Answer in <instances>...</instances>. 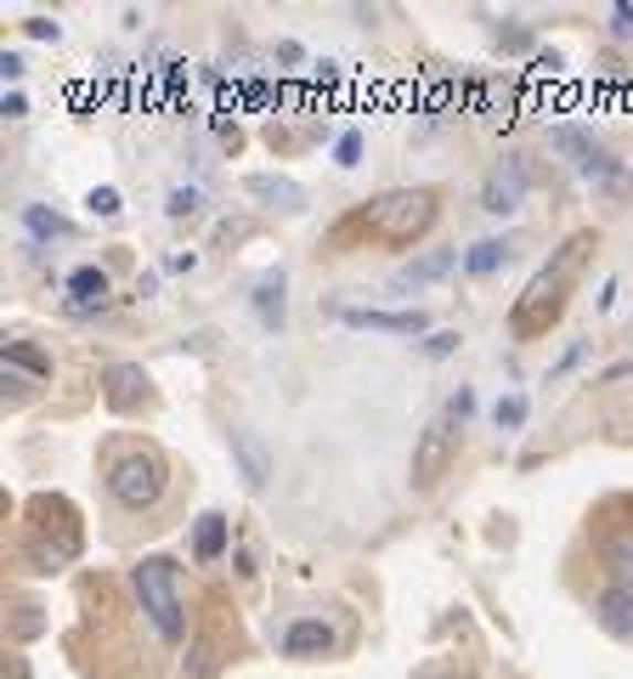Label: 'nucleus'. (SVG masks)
Wrapping results in <instances>:
<instances>
[{
    "mask_svg": "<svg viewBox=\"0 0 633 679\" xmlns=\"http://www.w3.org/2000/svg\"><path fill=\"white\" fill-rule=\"evenodd\" d=\"M328 651H334V628L323 617H295L283 628V657L312 662V657H328Z\"/></svg>",
    "mask_w": 633,
    "mask_h": 679,
    "instance_id": "obj_8",
    "label": "nucleus"
},
{
    "mask_svg": "<svg viewBox=\"0 0 633 679\" xmlns=\"http://www.w3.org/2000/svg\"><path fill=\"white\" fill-rule=\"evenodd\" d=\"M633 374V363H611L605 374H600V385H616V379H627Z\"/></svg>",
    "mask_w": 633,
    "mask_h": 679,
    "instance_id": "obj_33",
    "label": "nucleus"
},
{
    "mask_svg": "<svg viewBox=\"0 0 633 679\" xmlns=\"http://www.w3.org/2000/svg\"><path fill=\"white\" fill-rule=\"evenodd\" d=\"M283 272H266L261 283H255V317H261V328H283V317H288V301H283Z\"/></svg>",
    "mask_w": 633,
    "mask_h": 679,
    "instance_id": "obj_15",
    "label": "nucleus"
},
{
    "mask_svg": "<svg viewBox=\"0 0 633 679\" xmlns=\"http://www.w3.org/2000/svg\"><path fill=\"white\" fill-rule=\"evenodd\" d=\"M23 114H29V103H23L18 91H12V96H7V119H23Z\"/></svg>",
    "mask_w": 633,
    "mask_h": 679,
    "instance_id": "obj_34",
    "label": "nucleus"
},
{
    "mask_svg": "<svg viewBox=\"0 0 633 679\" xmlns=\"http://www.w3.org/2000/svg\"><path fill=\"white\" fill-rule=\"evenodd\" d=\"M250 192H255V199L283 205V210H300V205H306V192H300L295 181H283V176H250Z\"/></svg>",
    "mask_w": 633,
    "mask_h": 679,
    "instance_id": "obj_18",
    "label": "nucleus"
},
{
    "mask_svg": "<svg viewBox=\"0 0 633 679\" xmlns=\"http://www.w3.org/2000/svg\"><path fill=\"white\" fill-rule=\"evenodd\" d=\"M23 232H29V238H68L74 227H68L57 210H45V205H23Z\"/></svg>",
    "mask_w": 633,
    "mask_h": 679,
    "instance_id": "obj_20",
    "label": "nucleus"
},
{
    "mask_svg": "<svg viewBox=\"0 0 633 679\" xmlns=\"http://www.w3.org/2000/svg\"><path fill=\"white\" fill-rule=\"evenodd\" d=\"M582 357H589V340H571V346H566V357H560V363L549 368V379H560V374H571V368H577Z\"/></svg>",
    "mask_w": 633,
    "mask_h": 679,
    "instance_id": "obj_25",
    "label": "nucleus"
},
{
    "mask_svg": "<svg viewBox=\"0 0 633 679\" xmlns=\"http://www.w3.org/2000/svg\"><path fill=\"white\" fill-rule=\"evenodd\" d=\"M221 550H226V515H199V532H192V555L199 561H221Z\"/></svg>",
    "mask_w": 633,
    "mask_h": 679,
    "instance_id": "obj_17",
    "label": "nucleus"
},
{
    "mask_svg": "<svg viewBox=\"0 0 633 679\" xmlns=\"http://www.w3.org/2000/svg\"><path fill=\"white\" fill-rule=\"evenodd\" d=\"M334 159H339V165H357V159H362V136L346 130V136H339V148H334Z\"/></svg>",
    "mask_w": 633,
    "mask_h": 679,
    "instance_id": "obj_27",
    "label": "nucleus"
},
{
    "mask_svg": "<svg viewBox=\"0 0 633 679\" xmlns=\"http://www.w3.org/2000/svg\"><path fill=\"white\" fill-rule=\"evenodd\" d=\"M549 142H555L560 154H571V165H577L582 176H589V181H611V187H622V165L600 148V142H594L589 130H577V125H555V130H549Z\"/></svg>",
    "mask_w": 633,
    "mask_h": 679,
    "instance_id": "obj_5",
    "label": "nucleus"
},
{
    "mask_svg": "<svg viewBox=\"0 0 633 679\" xmlns=\"http://www.w3.org/2000/svg\"><path fill=\"white\" fill-rule=\"evenodd\" d=\"M589 244H594V238H589V232H577L571 244L560 250V261H555V267H544L538 278L526 283V295H520V301H515V312H509L515 334H544V328L560 317V306H566V283H571V272L582 267Z\"/></svg>",
    "mask_w": 633,
    "mask_h": 679,
    "instance_id": "obj_1",
    "label": "nucleus"
},
{
    "mask_svg": "<svg viewBox=\"0 0 633 679\" xmlns=\"http://www.w3.org/2000/svg\"><path fill=\"white\" fill-rule=\"evenodd\" d=\"M63 289H68V306L74 312H103L108 306V272L103 267H74Z\"/></svg>",
    "mask_w": 633,
    "mask_h": 679,
    "instance_id": "obj_11",
    "label": "nucleus"
},
{
    "mask_svg": "<svg viewBox=\"0 0 633 679\" xmlns=\"http://www.w3.org/2000/svg\"><path fill=\"white\" fill-rule=\"evenodd\" d=\"M611 29H616V34H633V0H622V7H611Z\"/></svg>",
    "mask_w": 633,
    "mask_h": 679,
    "instance_id": "obj_29",
    "label": "nucleus"
},
{
    "mask_svg": "<svg viewBox=\"0 0 633 679\" xmlns=\"http://www.w3.org/2000/svg\"><path fill=\"white\" fill-rule=\"evenodd\" d=\"M520 199H526V165L520 159H504L493 176L481 181V210L486 216H515Z\"/></svg>",
    "mask_w": 633,
    "mask_h": 679,
    "instance_id": "obj_7",
    "label": "nucleus"
},
{
    "mask_svg": "<svg viewBox=\"0 0 633 679\" xmlns=\"http://www.w3.org/2000/svg\"><path fill=\"white\" fill-rule=\"evenodd\" d=\"M23 29H29V34H34V40H57V34H63V29H57V23H52V18H29V23H23Z\"/></svg>",
    "mask_w": 633,
    "mask_h": 679,
    "instance_id": "obj_30",
    "label": "nucleus"
},
{
    "mask_svg": "<svg viewBox=\"0 0 633 679\" xmlns=\"http://www.w3.org/2000/svg\"><path fill=\"white\" fill-rule=\"evenodd\" d=\"M600 555H605V566L616 572V584H633V532H616V539H605Z\"/></svg>",
    "mask_w": 633,
    "mask_h": 679,
    "instance_id": "obj_21",
    "label": "nucleus"
},
{
    "mask_svg": "<svg viewBox=\"0 0 633 679\" xmlns=\"http://www.w3.org/2000/svg\"><path fill=\"white\" fill-rule=\"evenodd\" d=\"M351 328H384V334H424V312H373V306H346L339 312Z\"/></svg>",
    "mask_w": 633,
    "mask_h": 679,
    "instance_id": "obj_13",
    "label": "nucleus"
},
{
    "mask_svg": "<svg viewBox=\"0 0 633 679\" xmlns=\"http://www.w3.org/2000/svg\"><path fill=\"white\" fill-rule=\"evenodd\" d=\"M458 267V250H424L419 261H408V267H397V278H391V289H424V283H435V278H447Z\"/></svg>",
    "mask_w": 633,
    "mask_h": 679,
    "instance_id": "obj_12",
    "label": "nucleus"
},
{
    "mask_svg": "<svg viewBox=\"0 0 633 679\" xmlns=\"http://www.w3.org/2000/svg\"><path fill=\"white\" fill-rule=\"evenodd\" d=\"M165 267H170V272H192V267H199V255H192V250H176Z\"/></svg>",
    "mask_w": 633,
    "mask_h": 679,
    "instance_id": "obj_31",
    "label": "nucleus"
},
{
    "mask_svg": "<svg viewBox=\"0 0 633 679\" xmlns=\"http://www.w3.org/2000/svg\"><path fill=\"white\" fill-rule=\"evenodd\" d=\"M453 448H458L453 419H447V414H442V419H430V425H424V436H419V448H413V481H419V488H430V481L453 464Z\"/></svg>",
    "mask_w": 633,
    "mask_h": 679,
    "instance_id": "obj_6",
    "label": "nucleus"
},
{
    "mask_svg": "<svg viewBox=\"0 0 633 679\" xmlns=\"http://www.w3.org/2000/svg\"><path fill=\"white\" fill-rule=\"evenodd\" d=\"M7 368H23L29 379H52V357L29 340H7Z\"/></svg>",
    "mask_w": 633,
    "mask_h": 679,
    "instance_id": "obj_19",
    "label": "nucleus"
},
{
    "mask_svg": "<svg viewBox=\"0 0 633 679\" xmlns=\"http://www.w3.org/2000/svg\"><path fill=\"white\" fill-rule=\"evenodd\" d=\"M515 250L504 244V238H481V244H470L464 250V272H475V278H493L504 261H509Z\"/></svg>",
    "mask_w": 633,
    "mask_h": 679,
    "instance_id": "obj_16",
    "label": "nucleus"
},
{
    "mask_svg": "<svg viewBox=\"0 0 633 679\" xmlns=\"http://www.w3.org/2000/svg\"><path fill=\"white\" fill-rule=\"evenodd\" d=\"M232 459H238V470H243V481H250V488H266L272 448L261 442V430H232Z\"/></svg>",
    "mask_w": 633,
    "mask_h": 679,
    "instance_id": "obj_10",
    "label": "nucleus"
},
{
    "mask_svg": "<svg viewBox=\"0 0 633 679\" xmlns=\"http://www.w3.org/2000/svg\"><path fill=\"white\" fill-rule=\"evenodd\" d=\"M85 205H91V216L114 221V216H119V192H114V187H91V199H85Z\"/></svg>",
    "mask_w": 633,
    "mask_h": 679,
    "instance_id": "obj_24",
    "label": "nucleus"
},
{
    "mask_svg": "<svg viewBox=\"0 0 633 679\" xmlns=\"http://www.w3.org/2000/svg\"><path fill=\"white\" fill-rule=\"evenodd\" d=\"M130 589L141 600V612L154 617L159 640H181L187 635V617H181V595H176V561L170 555H141L136 572H130Z\"/></svg>",
    "mask_w": 633,
    "mask_h": 679,
    "instance_id": "obj_2",
    "label": "nucleus"
},
{
    "mask_svg": "<svg viewBox=\"0 0 633 679\" xmlns=\"http://www.w3.org/2000/svg\"><path fill=\"white\" fill-rule=\"evenodd\" d=\"M141 397H148V374L136 363H114L108 368V408H136Z\"/></svg>",
    "mask_w": 633,
    "mask_h": 679,
    "instance_id": "obj_14",
    "label": "nucleus"
},
{
    "mask_svg": "<svg viewBox=\"0 0 633 679\" xmlns=\"http://www.w3.org/2000/svg\"><path fill=\"white\" fill-rule=\"evenodd\" d=\"M594 617H600V628H605V635H616V640H633V584H611V589H600V600H594Z\"/></svg>",
    "mask_w": 633,
    "mask_h": 679,
    "instance_id": "obj_9",
    "label": "nucleus"
},
{
    "mask_svg": "<svg viewBox=\"0 0 633 679\" xmlns=\"http://www.w3.org/2000/svg\"><path fill=\"white\" fill-rule=\"evenodd\" d=\"M526 397H498V408H493V419H498V430H520L526 425Z\"/></svg>",
    "mask_w": 633,
    "mask_h": 679,
    "instance_id": "obj_22",
    "label": "nucleus"
},
{
    "mask_svg": "<svg viewBox=\"0 0 633 679\" xmlns=\"http://www.w3.org/2000/svg\"><path fill=\"white\" fill-rule=\"evenodd\" d=\"M453 346H458V334H453V328H435V334L424 340V352H430V357H447Z\"/></svg>",
    "mask_w": 633,
    "mask_h": 679,
    "instance_id": "obj_28",
    "label": "nucleus"
},
{
    "mask_svg": "<svg viewBox=\"0 0 633 679\" xmlns=\"http://www.w3.org/2000/svg\"><path fill=\"white\" fill-rule=\"evenodd\" d=\"M430 221H435V192H430V187L384 192V199L368 210V232L391 238V244H413L419 232H430Z\"/></svg>",
    "mask_w": 633,
    "mask_h": 679,
    "instance_id": "obj_3",
    "label": "nucleus"
},
{
    "mask_svg": "<svg viewBox=\"0 0 633 679\" xmlns=\"http://www.w3.org/2000/svg\"><path fill=\"white\" fill-rule=\"evenodd\" d=\"M0 74H7V80H23V58L7 52V58H0Z\"/></svg>",
    "mask_w": 633,
    "mask_h": 679,
    "instance_id": "obj_32",
    "label": "nucleus"
},
{
    "mask_svg": "<svg viewBox=\"0 0 633 679\" xmlns=\"http://www.w3.org/2000/svg\"><path fill=\"white\" fill-rule=\"evenodd\" d=\"M108 493H114L125 510L159 504V493H165V464H159L154 453H125V459L108 470Z\"/></svg>",
    "mask_w": 633,
    "mask_h": 679,
    "instance_id": "obj_4",
    "label": "nucleus"
},
{
    "mask_svg": "<svg viewBox=\"0 0 633 679\" xmlns=\"http://www.w3.org/2000/svg\"><path fill=\"white\" fill-rule=\"evenodd\" d=\"M199 205H204V192H199V187H170V199H165V210H170V216H199Z\"/></svg>",
    "mask_w": 633,
    "mask_h": 679,
    "instance_id": "obj_23",
    "label": "nucleus"
},
{
    "mask_svg": "<svg viewBox=\"0 0 633 679\" xmlns=\"http://www.w3.org/2000/svg\"><path fill=\"white\" fill-rule=\"evenodd\" d=\"M470 414H475V391H453V397H447V419H453V425H464Z\"/></svg>",
    "mask_w": 633,
    "mask_h": 679,
    "instance_id": "obj_26",
    "label": "nucleus"
}]
</instances>
